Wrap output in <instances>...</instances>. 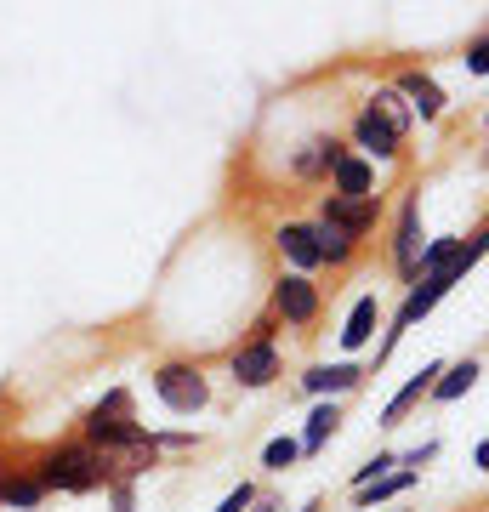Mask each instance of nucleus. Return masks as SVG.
Segmentation results:
<instances>
[{
  "label": "nucleus",
  "instance_id": "obj_1",
  "mask_svg": "<svg viewBox=\"0 0 489 512\" xmlns=\"http://www.w3.org/2000/svg\"><path fill=\"white\" fill-rule=\"evenodd\" d=\"M103 456H97V450H80V444H74V450H57V456H46L40 461V490H97V484H103Z\"/></svg>",
  "mask_w": 489,
  "mask_h": 512
},
{
  "label": "nucleus",
  "instance_id": "obj_2",
  "mask_svg": "<svg viewBox=\"0 0 489 512\" xmlns=\"http://www.w3.org/2000/svg\"><path fill=\"white\" fill-rule=\"evenodd\" d=\"M404 143V114H399V97H376L370 109L359 114V148H370V154H399Z\"/></svg>",
  "mask_w": 489,
  "mask_h": 512
},
{
  "label": "nucleus",
  "instance_id": "obj_3",
  "mask_svg": "<svg viewBox=\"0 0 489 512\" xmlns=\"http://www.w3.org/2000/svg\"><path fill=\"white\" fill-rule=\"evenodd\" d=\"M154 393H160L177 416H194V410H205V399H211V393H205V376L194 365H165L160 376H154Z\"/></svg>",
  "mask_w": 489,
  "mask_h": 512
},
{
  "label": "nucleus",
  "instance_id": "obj_4",
  "mask_svg": "<svg viewBox=\"0 0 489 512\" xmlns=\"http://www.w3.org/2000/svg\"><path fill=\"white\" fill-rule=\"evenodd\" d=\"M273 308L285 313L290 325H308L313 313H319V291H313L302 274H285L279 285H273Z\"/></svg>",
  "mask_w": 489,
  "mask_h": 512
},
{
  "label": "nucleus",
  "instance_id": "obj_5",
  "mask_svg": "<svg viewBox=\"0 0 489 512\" xmlns=\"http://www.w3.org/2000/svg\"><path fill=\"white\" fill-rule=\"evenodd\" d=\"M273 376H279V353H273V342H256V348L234 353V382H245V387H268Z\"/></svg>",
  "mask_w": 489,
  "mask_h": 512
},
{
  "label": "nucleus",
  "instance_id": "obj_6",
  "mask_svg": "<svg viewBox=\"0 0 489 512\" xmlns=\"http://www.w3.org/2000/svg\"><path fill=\"white\" fill-rule=\"evenodd\" d=\"M325 222L353 239V234H364V228L376 222V200H330L325 205Z\"/></svg>",
  "mask_w": 489,
  "mask_h": 512
},
{
  "label": "nucleus",
  "instance_id": "obj_7",
  "mask_svg": "<svg viewBox=\"0 0 489 512\" xmlns=\"http://www.w3.org/2000/svg\"><path fill=\"white\" fill-rule=\"evenodd\" d=\"M330 171H336V188H342L336 200H370V183H376V171H370L364 160H353V154H342V160L330 165Z\"/></svg>",
  "mask_w": 489,
  "mask_h": 512
},
{
  "label": "nucleus",
  "instance_id": "obj_8",
  "mask_svg": "<svg viewBox=\"0 0 489 512\" xmlns=\"http://www.w3.org/2000/svg\"><path fill=\"white\" fill-rule=\"evenodd\" d=\"M279 251H285L296 268H319V245H313V228H302V222L279 228Z\"/></svg>",
  "mask_w": 489,
  "mask_h": 512
},
{
  "label": "nucleus",
  "instance_id": "obj_9",
  "mask_svg": "<svg viewBox=\"0 0 489 512\" xmlns=\"http://www.w3.org/2000/svg\"><path fill=\"white\" fill-rule=\"evenodd\" d=\"M370 330H376V296H359V302H353V313H347L342 348H364V342H370Z\"/></svg>",
  "mask_w": 489,
  "mask_h": 512
},
{
  "label": "nucleus",
  "instance_id": "obj_10",
  "mask_svg": "<svg viewBox=\"0 0 489 512\" xmlns=\"http://www.w3.org/2000/svg\"><path fill=\"white\" fill-rule=\"evenodd\" d=\"M336 427H342V410H336V404H319V410L308 416V433H302V444H296V450H302V456H313V450H319Z\"/></svg>",
  "mask_w": 489,
  "mask_h": 512
},
{
  "label": "nucleus",
  "instance_id": "obj_11",
  "mask_svg": "<svg viewBox=\"0 0 489 512\" xmlns=\"http://www.w3.org/2000/svg\"><path fill=\"white\" fill-rule=\"evenodd\" d=\"M302 382H308V393H342V387L359 382V365H319V370H308Z\"/></svg>",
  "mask_w": 489,
  "mask_h": 512
},
{
  "label": "nucleus",
  "instance_id": "obj_12",
  "mask_svg": "<svg viewBox=\"0 0 489 512\" xmlns=\"http://www.w3.org/2000/svg\"><path fill=\"white\" fill-rule=\"evenodd\" d=\"M399 92L410 97V103H416V109L427 114V120H433V114L444 109V92H438V86L427 80V74H404V80H399Z\"/></svg>",
  "mask_w": 489,
  "mask_h": 512
},
{
  "label": "nucleus",
  "instance_id": "obj_13",
  "mask_svg": "<svg viewBox=\"0 0 489 512\" xmlns=\"http://www.w3.org/2000/svg\"><path fill=\"white\" fill-rule=\"evenodd\" d=\"M433 376H444V365H427V370H421V376H416V382H404L399 393H393V399H387V410H381V416H387V421H399V416H404V404H416L421 393H427V387H433Z\"/></svg>",
  "mask_w": 489,
  "mask_h": 512
},
{
  "label": "nucleus",
  "instance_id": "obj_14",
  "mask_svg": "<svg viewBox=\"0 0 489 512\" xmlns=\"http://www.w3.org/2000/svg\"><path fill=\"white\" fill-rule=\"evenodd\" d=\"M478 382V359H461V365L455 370H444V382H433V399H461V393H467V387Z\"/></svg>",
  "mask_w": 489,
  "mask_h": 512
},
{
  "label": "nucleus",
  "instance_id": "obj_15",
  "mask_svg": "<svg viewBox=\"0 0 489 512\" xmlns=\"http://www.w3.org/2000/svg\"><path fill=\"white\" fill-rule=\"evenodd\" d=\"M313 245H319V262H347V256H353V239H347L342 228H330V222L313 228Z\"/></svg>",
  "mask_w": 489,
  "mask_h": 512
},
{
  "label": "nucleus",
  "instance_id": "obj_16",
  "mask_svg": "<svg viewBox=\"0 0 489 512\" xmlns=\"http://www.w3.org/2000/svg\"><path fill=\"white\" fill-rule=\"evenodd\" d=\"M342 160V148H336V137H313L308 154H296V171L308 177V171H319V165H336Z\"/></svg>",
  "mask_w": 489,
  "mask_h": 512
},
{
  "label": "nucleus",
  "instance_id": "obj_17",
  "mask_svg": "<svg viewBox=\"0 0 489 512\" xmlns=\"http://www.w3.org/2000/svg\"><path fill=\"white\" fill-rule=\"evenodd\" d=\"M416 256H421V239H416V200H410L399 217V268H416Z\"/></svg>",
  "mask_w": 489,
  "mask_h": 512
},
{
  "label": "nucleus",
  "instance_id": "obj_18",
  "mask_svg": "<svg viewBox=\"0 0 489 512\" xmlns=\"http://www.w3.org/2000/svg\"><path fill=\"white\" fill-rule=\"evenodd\" d=\"M40 484L35 478H0V501H6V507H40Z\"/></svg>",
  "mask_w": 489,
  "mask_h": 512
},
{
  "label": "nucleus",
  "instance_id": "obj_19",
  "mask_svg": "<svg viewBox=\"0 0 489 512\" xmlns=\"http://www.w3.org/2000/svg\"><path fill=\"white\" fill-rule=\"evenodd\" d=\"M455 251H461V239H433V245L416 256V268L421 274H444V268L455 262Z\"/></svg>",
  "mask_w": 489,
  "mask_h": 512
},
{
  "label": "nucleus",
  "instance_id": "obj_20",
  "mask_svg": "<svg viewBox=\"0 0 489 512\" xmlns=\"http://www.w3.org/2000/svg\"><path fill=\"white\" fill-rule=\"evenodd\" d=\"M410 484H416V473H387V478H376V484H364L359 501H364V507H376V501H387V495L410 490Z\"/></svg>",
  "mask_w": 489,
  "mask_h": 512
},
{
  "label": "nucleus",
  "instance_id": "obj_21",
  "mask_svg": "<svg viewBox=\"0 0 489 512\" xmlns=\"http://www.w3.org/2000/svg\"><path fill=\"white\" fill-rule=\"evenodd\" d=\"M296 456H302V450H296V439H273L268 450H262V467L285 473V467H296Z\"/></svg>",
  "mask_w": 489,
  "mask_h": 512
},
{
  "label": "nucleus",
  "instance_id": "obj_22",
  "mask_svg": "<svg viewBox=\"0 0 489 512\" xmlns=\"http://www.w3.org/2000/svg\"><path fill=\"white\" fill-rule=\"evenodd\" d=\"M387 467H399V461L393 456H370L359 467V473H353V490H364V484H376V478H387Z\"/></svg>",
  "mask_w": 489,
  "mask_h": 512
},
{
  "label": "nucleus",
  "instance_id": "obj_23",
  "mask_svg": "<svg viewBox=\"0 0 489 512\" xmlns=\"http://www.w3.org/2000/svg\"><path fill=\"white\" fill-rule=\"evenodd\" d=\"M251 501H256V495H251V484H239V490L228 495V501H222L217 512H245V507H251Z\"/></svg>",
  "mask_w": 489,
  "mask_h": 512
},
{
  "label": "nucleus",
  "instance_id": "obj_24",
  "mask_svg": "<svg viewBox=\"0 0 489 512\" xmlns=\"http://www.w3.org/2000/svg\"><path fill=\"white\" fill-rule=\"evenodd\" d=\"M302 512H313V507H302Z\"/></svg>",
  "mask_w": 489,
  "mask_h": 512
}]
</instances>
